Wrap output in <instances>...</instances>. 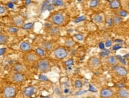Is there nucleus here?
Returning <instances> with one entry per match:
<instances>
[{"mask_svg":"<svg viewBox=\"0 0 129 98\" xmlns=\"http://www.w3.org/2000/svg\"><path fill=\"white\" fill-rule=\"evenodd\" d=\"M110 45H111V42H108L106 43V46H110Z\"/></svg>","mask_w":129,"mask_h":98,"instance_id":"4c0bfd02","label":"nucleus"},{"mask_svg":"<svg viewBox=\"0 0 129 98\" xmlns=\"http://www.w3.org/2000/svg\"><path fill=\"white\" fill-rule=\"evenodd\" d=\"M127 12H126L125 11H123V9H120V10H119V11H117V15L119 16H120V17H126L127 15Z\"/></svg>","mask_w":129,"mask_h":98,"instance_id":"393cba45","label":"nucleus"},{"mask_svg":"<svg viewBox=\"0 0 129 98\" xmlns=\"http://www.w3.org/2000/svg\"><path fill=\"white\" fill-rule=\"evenodd\" d=\"M7 41H8L7 34L1 33V34H0V44L1 45H4V44H6L7 42Z\"/></svg>","mask_w":129,"mask_h":98,"instance_id":"b1692460","label":"nucleus"},{"mask_svg":"<svg viewBox=\"0 0 129 98\" xmlns=\"http://www.w3.org/2000/svg\"><path fill=\"white\" fill-rule=\"evenodd\" d=\"M35 89L34 86H28L23 90V95L25 97H30L34 95Z\"/></svg>","mask_w":129,"mask_h":98,"instance_id":"2eb2a0df","label":"nucleus"},{"mask_svg":"<svg viewBox=\"0 0 129 98\" xmlns=\"http://www.w3.org/2000/svg\"><path fill=\"white\" fill-rule=\"evenodd\" d=\"M24 22H25L24 18L20 15H16L12 18V24H13V26L15 27L22 26Z\"/></svg>","mask_w":129,"mask_h":98,"instance_id":"9d476101","label":"nucleus"},{"mask_svg":"<svg viewBox=\"0 0 129 98\" xmlns=\"http://www.w3.org/2000/svg\"><path fill=\"white\" fill-rule=\"evenodd\" d=\"M54 8V5H53L52 3L50 4V5H49V6L47 7V10H48V11H51V10H53Z\"/></svg>","mask_w":129,"mask_h":98,"instance_id":"473e14b6","label":"nucleus"},{"mask_svg":"<svg viewBox=\"0 0 129 98\" xmlns=\"http://www.w3.org/2000/svg\"><path fill=\"white\" fill-rule=\"evenodd\" d=\"M46 98H49V97H46Z\"/></svg>","mask_w":129,"mask_h":98,"instance_id":"ea45409f","label":"nucleus"},{"mask_svg":"<svg viewBox=\"0 0 129 98\" xmlns=\"http://www.w3.org/2000/svg\"><path fill=\"white\" fill-rule=\"evenodd\" d=\"M49 2H50V0H47V1H45L44 3H43V5L42 6V11H44V9L45 8H46L47 9V7L49 6Z\"/></svg>","mask_w":129,"mask_h":98,"instance_id":"c756f323","label":"nucleus"},{"mask_svg":"<svg viewBox=\"0 0 129 98\" xmlns=\"http://www.w3.org/2000/svg\"><path fill=\"white\" fill-rule=\"evenodd\" d=\"M47 33L51 36H57L59 34V33H60V28L57 26H50L47 30Z\"/></svg>","mask_w":129,"mask_h":98,"instance_id":"4468645a","label":"nucleus"},{"mask_svg":"<svg viewBox=\"0 0 129 98\" xmlns=\"http://www.w3.org/2000/svg\"><path fill=\"white\" fill-rule=\"evenodd\" d=\"M12 70L14 71V73H24L26 69L22 65L17 63V64H14L12 66Z\"/></svg>","mask_w":129,"mask_h":98,"instance_id":"a211bd4d","label":"nucleus"},{"mask_svg":"<svg viewBox=\"0 0 129 98\" xmlns=\"http://www.w3.org/2000/svg\"><path fill=\"white\" fill-rule=\"evenodd\" d=\"M53 57L57 60H62L64 59L68 56V50L64 47L58 46L56 49H54L53 51Z\"/></svg>","mask_w":129,"mask_h":98,"instance_id":"7ed1b4c3","label":"nucleus"},{"mask_svg":"<svg viewBox=\"0 0 129 98\" xmlns=\"http://www.w3.org/2000/svg\"><path fill=\"white\" fill-rule=\"evenodd\" d=\"M87 66L91 70H97L101 66V60L96 56H92L88 58L87 61Z\"/></svg>","mask_w":129,"mask_h":98,"instance_id":"f03ea898","label":"nucleus"},{"mask_svg":"<svg viewBox=\"0 0 129 98\" xmlns=\"http://www.w3.org/2000/svg\"><path fill=\"white\" fill-rule=\"evenodd\" d=\"M64 1H68V2H70V1H72V0H64Z\"/></svg>","mask_w":129,"mask_h":98,"instance_id":"58836bf2","label":"nucleus"},{"mask_svg":"<svg viewBox=\"0 0 129 98\" xmlns=\"http://www.w3.org/2000/svg\"><path fill=\"white\" fill-rule=\"evenodd\" d=\"M49 21L53 24L54 26H64L67 21V14L64 11H55L50 14V16L49 18Z\"/></svg>","mask_w":129,"mask_h":98,"instance_id":"f257e3e1","label":"nucleus"},{"mask_svg":"<svg viewBox=\"0 0 129 98\" xmlns=\"http://www.w3.org/2000/svg\"><path fill=\"white\" fill-rule=\"evenodd\" d=\"M8 31L11 34H16L18 31V28L15 26H11V27H9Z\"/></svg>","mask_w":129,"mask_h":98,"instance_id":"cd10ccee","label":"nucleus"},{"mask_svg":"<svg viewBox=\"0 0 129 98\" xmlns=\"http://www.w3.org/2000/svg\"><path fill=\"white\" fill-rule=\"evenodd\" d=\"M19 50L22 51V53H28L29 51H31L32 47L31 45L27 42H22L19 45Z\"/></svg>","mask_w":129,"mask_h":98,"instance_id":"9b49d317","label":"nucleus"},{"mask_svg":"<svg viewBox=\"0 0 129 98\" xmlns=\"http://www.w3.org/2000/svg\"><path fill=\"white\" fill-rule=\"evenodd\" d=\"M74 86H75V88H77V89H81L83 86V84L80 80H76L74 81Z\"/></svg>","mask_w":129,"mask_h":98,"instance_id":"bb28decb","label":"nucleus"},{"mask_svg":"<svg viewBox=\"0 0 129 98\" xmlns=\"http://www.w3.org/2000/svg\"><path fill=\"white\" fill-rule=\"evenodd\" d=\"M116 95L119 98H129V90L126 88H120L117 90Z\"/></svg>","mask_w":129,"mask_h":98,"instance_id":"f8f14e48","label":"nucleus"},{"mask_svg":"<svg viewBox=\"0 0 129 98\" xmlns=\"http://www.w3.org/2000/svg\"><path fill=\"white\" fill-rule=\"evenodd\" d=\"M42 47L46 51H52L53 50V44L50 41H43L42 42Z\"/></svg>","mask_w":129,"mask_h":98,"instance_id":"dca6fc26","label":"nucleus"},{"mask_svg":"<svg viewBox=\"0 0 129 98\" xmlns=\"http://www.w3.org/2000/svg\"><path fill=\"white\" fill-rule=\"evenodd\" d=\"M34 26V23L33 22H28L26 24H24V25L22 26V29L24 30H29V29H31Z\"/></svg>","mask_w":129,"mask_h":98,"instance_id":"a878e982","label":"nucleus"},{"mask_svg":"<svg viewBox=\"0 0 129 98\" xmlns=\"http://www.w3.org/2000/svg\"><path fill=\"white\" fill-rule=\"evenodd\" d=\"M74 45H75V42L73 41V38H67L66 42H64V46H66V47L72 48L73 46H74Z\"/></svg>","mask_w":129,"mask_h":98,"instance_id":"5701e85b","label":"nucleus"},{"mask_svg":"<svg viewBox=\"0 0 129 98\" xmlns=\"http://www.w3.org/2000/svg\"><path fill=\"white\" fill-rule=\"evenodd\" d=\"M97 5H98V0H92L90 3H89L90 7H95L97 6Z\"/></svg>","mask_w":129,"mask_h":98,"instance_id":"7c9ffc66","label":"nucleus"},{"mask_svg":"<svg viewBox=\"0 0 129 98\" xmlns=\"http://www.w3.org/2000/svg\"><path fill=\"white\" fill-rule=\"evenodd\" d=\"M23 60L27 64H34V63L38 61V56L36 54L35 52L29 51L28 53H24Z\"/></svg>","mask_w":129,"mask_h":98,"instance_id":"39448f33","label":"nucleus"},{"mask_svg":"<svg viewBox=\"0 0 129 98\" xmlns=\"http://www.w3.org/2000/svg\"><path fill=\"white\" fill-rule=\"evenodd\" d=\"M110 7L112 9H115V10L121 7L120 1H119V0H113V1H112L110 3Z\"/></svg>","mask_w":129,"mask_h":98,"instance_id":"4be33fe9","label":"nucleus"},{"mask_svg":"<svg viewBox=\"0 0 129 98\" xmlns=\"http://www.w3.org/2000/svg\"><path fill=\"white\" fill-rule=\"evenodd\" d=\"M3 94L6 98H13L16 95V89L11 85H7L3 89Z\"/></svg>","mask_w":129,"mask_h":98,"instance_id":"6e6552de","label":"nucleus"},{"mask_svg":"<svg viewBox=\"0 0 129 98\" xmlns=\"http://www.w3.org/2000/svg\"><path fill=\"white\" fill-rule=\"evenodd\" d=\"M112 23L114 24V25H120V24H121L122 22V18L120 16L117 15V14H115V15H113L112 18Z\"/></svg>","mask_w":129,"mask_h":98,"instance_id":"412c9836","label":"nucleus"},{"mask_svg":"<svg viewBox=\"0 0 129 98\" xmlns=\"http://www.w3.org/2000/svg\"><path fill=\"white\" fill-rule=\"evenodd\" d=\"M120 3L121 9L129 13V0H119Z\"/></svg>","mask_w":129,"mask_h":98,"instance_id":"6ab92c4d","label":"nucleus"},{"mask_svg":"<svg viewBox=\"0 0 129 98\" xmlns=\"http://www.w3.org/2000/svg\"><path fill=\"white\" fill-rule=\"evenodd\" d=\"M34 52L36 53V54L38 56V57H42L46 56V50L42 47H37Z\"/></svg>","mask_w":129,"mask_h":98,"instance_id":"aec40b11","label":"nucleus"},{"mask_svg":"<svg viewBox=\"0 0 129 98\" xmlns=\"http://www.w3.org/2000/svg\"><path fill=\"white\" fill-rule=\"evenodd\" d=\"M106 63L110 66H116L118 65V59L116 56H108V57H106L105 60Z\"/></svg>","mask_w":129,"mask_h":98,"instance_id":"ddd939ff","label":"nucleus"},{"mask_svg":"<svg viewBox=\"0 0 129 98\" xmlns=\"http://www.w3.org/2000/svg\"><path fill=\"white\" fill-rule=\"evenodd\" d=\"M84 19H85V17H82V18H79L78 19H77V20H76V22H78L79 21L84 20Z\"/></svg>","mask_w":129,"mask_h":98,"instance_id":"f704fd0d","label":"nucleus"},{"mask_svg":"<svg viewBox=\"0 0 129 98\" xmlns=\"http://www.w3.org/2000/svg\"><path fill=\"white\" fill-rule=\"evenodd\" d=\"M10 2L12 3H14V4H16L19 2V0H9Z\"/></svg>","mask_w":129,"mask_h":98,"instance_id":"72a5a7b5","label":"nucleus"},{"mask_svg":"<svg viewBox=\"0 0 129 98\" xmlns=\"http://www.w3.org/2000/svg\"><path fill=\"white\" fill-rule=\"evenodd\" d=\"M6 11H7V10H6V7H3V5H1V7H0V14H3V13L6 12Z\"/></svg>","mask_w":129,"mask_h":98,"instance_id":"2f4dec72","label":"nucleus"},{"mask_svg":"<svg viewBox=\"0 0 129 98\" xmlns=\"http://www.w3.org/2000/svg\"><path fill=\"white\" fill-rule=\"evenodd\" d=\"M5 51H6V49H3V48H1V53H0V54L3 55V53H5Z\"/></svg>","mask_w":129,"mask_h":98,"instance_id":"c9c22d12","label":"nucleus"},{"mask_svg":"<svg viewBox=\"0 0 129 98\" xmlns=\"http://www.w3.org/2000/svg\"><path fill=\"white\" fill-rule=\"evenodd\" d=\"M114 96H115V92L108 87L103 88L100 92L101 98H113Z\"/></svg>","mask_w":129,"mask_h":98,"instance_id":"1a4fd4ad","label":"nucleus"},{"mask_svg":"<svg viewBox=\"0 0 129 98\" xmlns=\"http://www.w3.org/2000/svg\"><path fill=\"white\" fill-rule=\"evenodd\" d=\"M38 70L42 73L49 72L51 69V66H50V63H49V60L46 59V58H43V59L42 58V59L38 60Z\"/></svg>","mask_w":129,"mask_h":98,"instance_id":"20e7f679","label":"nucleus"},{"mask_svg":"<svg viewBox=\"0 0 129 98\" xmlns=\"http://www.w3.org/2000/svg\"><path fill=\"white\" fill-rule=\"evenodd\" d=\"M26 79V75L23 73H14L11 76V80L15 84H21Z\"/></svg>","mask_w":129,"mask_h":98,"instance_id":"0eeeda50","label":"nucleus"},{"mask_svg":"<svg viewBox=\"0 0 129 98\" xmlns=\"http://www.w3.org/2000/svg\"><path fill=\"white\" fill-rule=\"evenodd\" d=\"M52 4L54 6H61L63 5V1L62 0H53Z\"/></svg>","mask_w":129,"mask_h":98,"instance_id":"c85d7f7f","label":"nucleus"},{"mask_svg":"<svg viewBox=\"0 0 129 98\" xmlns=\"http://www.w3.org/2000/svg\"><path fill=\"white\" fill-rule=\"evenodd\" d=\"M77 38H78V39H80V40H82V39H83V37L81 36V35H76L75 36Z\"/></svg>","mask_w":129,"mask_h":98,"instance_id":"e433bc0d","label":"nucleus"},{"mask_svg":"<svg viewBox=\"0 0 129 98\" xmlns=\"http://www.w3.org/2000/svg\"><path fill=\"white\" fill-rule=\"evenodd\" d=\"M113 72H114V74L116 77H120V78L126 77L128 74V70H127V68L120 65H117L116 66H114Z\"/></svg>","mask_w":129,"mask_h":98,"instance_id":"423d86ee","label":"nucleus"},{"mask_svg":"<svg viewBox=\"0 0 129 98\" xmlns=\"http://www.w3.org/2000/svg\"><path fill=\"white\" fill-rule=\"evenodd\" d=\"M92 20L94 22H96L97 24H101L105 21V17H104V15L101 13H97L93 15Z\"/></svg>","mask_w":129,"mask_h":98,"instance_id":"f3484780","label":"nucleus"}]
</instances>
